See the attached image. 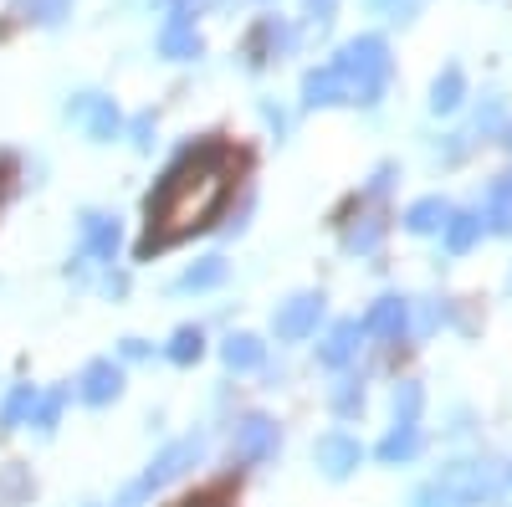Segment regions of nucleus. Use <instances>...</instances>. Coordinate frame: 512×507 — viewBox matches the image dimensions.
I'll return each mask as SVG.
<instances>
[{
    "label": "nucleus",
    "instance_id": "412c9836",
    "mask_svg": "<svg viewBox=\"0 0 512 507\" xmlns=\"http://www.w3.org/2000/svg\"><path fill=\"white\" fill-rule=\"evenodd\" d=\"M205 354V333L195 328V323H185V328H175V338L164 344V359L169 364H180V369H190L195 359Z\"/></svg>",
    "mask_w": 512,
    "mask_h": 507
},
{
    "label": "nucleus",
    "instance_id": "bb28decb",
    "mask_svg": "<svg viewBox=\"0 0 512 507\" xmlns=\"http://www.w3.org/2000/svg\"><path fill=\"white\" fill-rule=\"evenodd\" d=\"M379 236H384V226H379V221H364V226H349V231H344V246H349V251H374Z\"/></svg>",
    "mask_w": 512,
    "mask_h": 507
},
{
    "label": "nucleus",
    "instance_id": "20e7f679",
    "mask_svg": "<svg viewBox=\"0 0 512 507\" xmlns=\"http://www.w3.org/2000/svg\"><path fill=\"white\" fill-rule=\"evenodd\" d=\"M77 231H82V257H77L72 272H82V262L113 267L118 246H123V226H118V216H108V210H82V216H77Z\"/></svg>",
    "mask_w": 512,
    "mask_h": 507
},
{
    "label": "nucleus",
    "instance_id": "7ed1b4c3",
    "mask_svg": "<svg viewBox=\"0 0 512 507\" xmlns=\"http://www.w3.org/2000/svg\"><path fill=\"white\" fill-rule=\"evenodd\" d=\"M205 456V441L200 436H185V441H169L154 461H149V472L144 477H134V482H128L123 492H118V502L113 507H144L154 492H164L169 482H180L190 467H195V461Z\"/></svg>",
    "mask_w": 512,
    "mask_h": 507
},
{
    "label": "nucleus",
    "instance_id": "2f4dec72",
    "mask_svg": "<svg viewBox=\"0 0 512 507\" xmlns=\"http://www.w3.org/2000/svg\"><path fill=\"white\" fill-rule=\"evenodd\" d=\"M144 354H149L144 338H123V359H144Z\"/></svg>",
    "mask_w": 512,
    "mask_h": 507
},
{
    "label": "nucleus",
    "instance_id": "f257e3e1",
    "mask_svg": "<svg viewBox=\"0 0 512 507\" xmlns=\"http://www.w3.org/2000/svg\"><path fill=\"white\" fill-rule=\"evenodd\" d=\"M231 149L205 144V149H185L175 164L164 169V180L149 195V241L144 257L159 246H175L195 231H205L221 216V205L231 195Z\"/></svg>",
    "mask_w": 512,
    "mask_h": 507
},
{
    "label": "nucleus",
    "instance_id": "9d476101",
    "mask_svg": "<svg viewBox=\"0 0 512 507\" xmlns=\"http://www.w3.org/2000/svg\"><path fill=\"white\" fill-rule=\"evenodd\" d=\"M313 461L323 467V477H349L359 461H364V446L349 436V431H328V436H318V446H313Z\"/></svg>",
    "mask_w": 512,
    "mask_h": 507
},
{
    "label": "nucleus",
    "instance_id": "7c9ffc66",
    "mask_svg": "<svg viewBox=\"0 0 512 507\" xmlns=\"http://www.w3.org/2000/svg\"><path fill=\"white\" fill-rule=\"evenodd\" d=\"M308 16L313 21H333V0H308Z\"/></svg>",
    "mask_w": 512,
    "mask_h": 507
},
{
    "label": "nucleus",
    "instance_id": "ddd939ff",
    "mask_svg": "<svg viewBox=\"0 0 512 507\" xmlns=\"http://www.w3.org/2000/svg\"><path fill=\"white\" fill-rule=\"evenodd\" d=\"M303 103H308V108L349 103V93H344V77L333 72V62H328V67H313V72L303 77Z\"/></svg>",
    "mask_w": 512,
    "mask_h": 507
},
{
    "label": "nucleus",
    "instance_id": "f3484780",
    "mask_svg": "<svg viewBox=\"0 0 512 507\" xmlns=\"http://www.w3.org/2000/svg\"><path fill=\"white\" fill-rule=\"evenodd\" d=\"M36 385H16L6 400H0V431H21V426H31V410H36Z\"/></svg>",
    "mask_w": 512,
    "mask_h": 507
},
{
    "label": "nucleus",
    "instance_id": "aec40b11",
    "mask_svg": "<svg viewBox=\"0 0 512 507\" xmlns=\"http://www.w3.org/2000/svg\"><path fill=\"white\" fill-rule=\"evenodd\" d=\"M415 451H420V426H395L390 436L374 446V456L384 461V467H395V461H410Z\"/></svg>",
    "mask_w": 512,
    "mask_h": 507
},
{
    "label": "nucleus",
    "instance_id": "423d86ee",
    "mask_svg": "<svg viewBox=\"0 0 512 507\" xmlns=\"http://www.w3.org/2000/svg\"><path fill=\"white\" fill-rule=\"evenodd\" d=\"M118 395H123V364L118 359H88V364H82V374H77V400L82 405L103 410Z\"/></svg>",
    "mask_w": 512,
    "mask_h": 507
},
{
    "label": "nucleus",
    "instance_id": "b1692460",
    "mask_svg": "<svg viewBox=\"0 0 512 507\" xmlns=\"http://www.w3.org/2000/svg\"><path fill=\"white\" fill-rule=\"evenodd\" d=\"M67 11H72V0H16V16L36 26H57Z\"/></svg>",
    "mask_w": 512,
    "mask_h": 507
},
{
    "label": "nucleus",
    "instance_id": "9b49d317",
    "mask_svg": "<svg viewBox=\"0 0 512 507\" xmlns=\"http://www.w3.org/2000/svg\"><path fill=\"white\" fill-rule=\"evenodd\" d=\"M364 338H369V333H364V323H354V318L333 323V328H328V338L318 344V364H323V369H344V364L359 354Z\"/></svg>",
    "mask_w": 512,
    "mask_h": 507
},
{
    "label": "nucleus",
    "instance_id": "4be33fe9",
    "mask_svg": "<svg viewBox=\"0 0 512 507\" xmlns=\"http://www.w3.org/2000/svg\"><path fill=\"white\" fill-rule=\"evenodd\" d=\"M72 400V390H52V395H41L36 400V410H31V426L41 431V436H52L57 426H62V405Z\"/></svg>",
    "mask_w": 512,
    "mask_h": 507
},
{
    "label": "nucleus",
    "instance_id": "f03ea898",
    "mask_svg": "<svg viewBox=\"0 0 512 507\" xmlns=\"http://www.w3.org/2000/svg\"><path fill=\"white\" fill-rule=\"evenodd\" d=\"M333 72L344 77V93L349 103H379L384 82H390V47H384L379 36H354L344 52L333 57Z\"/></svg>",
    "mask_w": 512,
    "mask_h": 507
},
{
    "label": "nucleus",
    "instance_id": "f704fd0d",
    "mask_svg": "<svg viewBox=\"0 0 512 507\" xmlns=\"http://www.w3.org/2000/svg\"><path fill=\"white\" fill-rule=\"evenodd\" d=\"M507 134H512V129H507ZM507 144H512V139H507Z\"/></svg>",
    "mask_w": 512,
    "mask_h": 507
},
{
    "label": "nucleus",
    "instance_id": "6ab92c4d",
    "mask_svg": "<svg viewBox=\"0 0 512 507\" xmlns=\"http://www.w3.org/2000/svg\"><path fill=\"white\" fill-rule=\"evenodd\" d=\"M221 282H226V262L221 257H205V262H195V267H185L175 277V292H210V287H221Z\"/></svg>",
    "mask_w": 512,
    "mask_h": 507
},
{
    "label": "nucleus",
    "instance_id": "2eb2a0df",
    "mask_svg": "<svg viewBox=\"0 0 512 507\" xmlns=\"http://www.w3.org/2000/svg\"><path fill=\"white\" fill-rule=\"evenodd\" d=\"M446 221H451V205H446L441 195H425V200H415V205L405 210V231H415V236L446 231Z\"/></svg>",
    "mask_w": 512,
    "mask_h": 507
},
{
    "label": "nucleus",
    "instance_id": "6e6552de",
    "mask_svg": "<svg viewBox=\"0 0 512 507\" xmlns=\"http://www.w3.org/2000/svg\"><path fill=\"white\" fill-rule=\"evenodd\" d=\"M441 487H446L461 507H477V502H492V497H497L492 472L477 467V461H451V467L441 472Z\"/></svg>",
    "mask_w": 512,
    "mask_h": 507
},
{
    "label": "nucleus",
    "instance_id": "473e14b6",
    "mask_svg": "<svg viewBox=\"0 0 512 507\" xmlns=\"http://www.w3.org/2000/svg\"><path fill=\"white\" fill-rule=\"evenodd\" d=\"M169 6H175V11H185V16H190V6H200V0H169Z\"/></svg>",
    "mask_w": 512,
    "mask_h": 507
},
{
    "label": "nucleus",
    "instance_id": "f8f14e48",
    "mask_svg": "<svg viewBox=\"0 0 512 507\" xmlns=\"http://www.w3.org/2000/svg\"><path fill=\"white\" fill-rule=\"evenodd\" d=\"M159 52H164L169 62H190V57H200V31H195V21H190L185 11H175V16L159 26Z\"/></svg>",
    "mask_w": 512,
    "mask_h": 507
},
{
    "label": "nucleus",
    "instance_id": "5701e85b",
    "mask_svg": "<svg viewBox=\"0 0 512 507\" xmlns=\"http://www.w3.org/2000/svg\"><path fill=\"white\" fill-rule=\"evenodd\" d=\"M477 236H482V216H451V221H446V251H451V257L472 251Z\"/></svg>",
    "mask_w": 512,
    "mask_h": 507
},
{
    "label": "nucleus",
    "instance_id": "a878e982",
    "mask_svg": "<svg viewBox=\"0 0 512 507\" xmlns=\"http://www.w3.org/2000/svg\"><path fill=\"white\" fill-rule=\"evenodd\" d=\"M420 405H425V390L415 385V379H405V385L395 390V420H400V426H415Z\"/></svg>",
    "mask_w": 512,
    "mask_h": 507
},
{
    "label": "nucleus",
    "instance_id": "0eeeda50",
    "mask_svg": "<svg viewBox=\"0 0 512 507\" xmlns=\"http://www.w3.org/2000/svg\"><path fill=\"white\" fill-rule=\"evenodd\" d=\"M82 129H88V139L93 144H113L118 134H123V113H118V103L113 98H98V93H82L72 108H67Z\"/></svg>",
    "mask_w": 512,
    "mask_h": 507
},
{
    "label": "nucleus",
    "instance_id": "cd10ccee",
    "mask_svg": "<svg viewBox=\"0 0 512 507\" xmlns=\"http://www.w3.org/2000/svg\"><path fill=\"white\" fill-rule=\"evenodd\" d=\"M359 405H364V390L354 385V379H344V385L333 390V410H338V415H354Z\"/></svg>",
    "mask_w": 512,
    "mask_h": 507
},
{
    "label": "nucleus",
    "instance_id": "72a5a7b5",
    "mask_svg": "<svg viewBox=\"0 0 512 507\" xmlns=\"http://www.w3.org/2000/svg\"><path fill=\"white\" fill-rule=\"evenodd\" d=\"M88 507H103V502H88Z\"/></svg>",
    "mask_w": 512,
    "mask_h": 507
},
{
    "label": "nucleus",
    "instance_id": "c85d7f7f",
    "mask_svg": "<svg viewBox=\"0 0 512 507\" xmlns=\"http://www.w3.org/2000/svg\"><path fill=\"white\" fill-rule=\"evenodd\" d=\"M415 507H461V502H456V497L436 482V487H420V492H415Z\"/></svg>",
    "mask_w": 512,
    "mask_h": 507
},
{
    "label": "nucleus",
    "instance_id": "393cba45",
    "mask_svg": "<svg viewBox=\"0 0 512 507\" xmlns=\"http://www.w3.org/2000/svg\"><path fill=\"white\" fill-rule=\"evenodd\" d=\"M461 93H466L461 67H446V72L436 77V88H431V108H436V113H451V108L461 103Z\"/></svg>",
    "mask_w": 512,
    "mask_h": 507
},
{
    "label": "nucleus",
    "instance_id": "c756f323",
    "mask_svg": "<svg viewBox=\"0 0 512 507\" xmlns=\"http://www.w3.org/2000/svg\"><path fill=\"white\" fill-rule=\"evenodd\" d=\"M128 134H134V149H144V154H149V149H154V113H139Z\"/></svg>",
    "mask_w": 512,
    "mask_h": 507
},
{
    "label": "nucleus",
    "instance_id": "a211bd4d",
    "mask_svg": "<svg viewBox=\"0 0 512 507\" xmlns=\"http://www.w3.org/2000/svg\"><path fill=\"white\" fill-rule=\"evenodd\" d=\"M287 41H292V31L267 16V21H256V31H251V41H246V57H251V62H267V52H282Z\"/></svg>",
    "mask_w": 512,
    "mask_h": 507
},
{
    "label": "nucleus",
    "instance_id": "39448f33",
    "mask_svg": "<svg viewBox=\"0 0 512 507\" xmlns=\"http://www.w3.org/2000/svg\"><path fill=\"white\" fill-rule=\"evenodd\" d=\"M318 323H323V292H297L292 303L277 308L272 333L282 338V344H303L308 333H318Z\"/></svg>",
    "mask_w": 512,
    "mask_h": 507
},
{
    "label": "nucleus",
    "instance_id": "4468645a",
    "mask_svg": "<svg viewBox=\"0 0 512 507\" xmlns=\"http://www.w3.org/2000/svg\"><path fill=\"white\" fill-rule=\"evenodd\" d=\"M405 318H410L405 298H379V303L364 313V333H369V338H400V333H405Z\"/></svg>",
    "mask_w": 512,
    "mask_h": 507
},
{
    "label": "nucleus",
    "instance_id": "dca6fc26",
    "mask_svg": "<svg viewBox=\"0 0 512 507\" xmlns=\"http://www.w3.org/2000/svg\"><path fill=\"white\" fill-rule=\"evenodd\" d=\"M221 359H226V369H256L267 359V344L256 333H231L221 344Z\"/></svg>",
    "mask_w": 512,
    "mask_h": 507
},
{
    "label": "nucleus",
    "instance_id": "1a4fd4ad",
    "mask_svg": "<svg viewBox=\"0 0 512 507\" xmlns=\"http://www.w3.org/2000/svg\"><path fill=\"white\" fill-rule=\"evenodd\" d=\"M236 461H246V467H262V461L277 456V420L267 415H246L236 426V441H231Z\"/></svg>",
    "mask_w": 512,
    "mask_h": 507
}]
</instances>
